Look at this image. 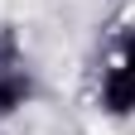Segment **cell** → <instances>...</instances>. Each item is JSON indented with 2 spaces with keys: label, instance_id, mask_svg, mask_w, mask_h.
<instances>
[{
  "label": "cell",
  "instance_id": "obj_3",
  "mask_svg": "<svg viewBox=\"0 0 135 135\" xmlns=\"http://www.w3.org/2000/svg\"><path fill=\"white\" fill-rule=\"evenodd\" d=\"M116 53H121L116 63H130L135 68V29H121V34H116Z\"/></svg>",
  "mask_w": 135,
  "mask_h": 135
},
{
  "label": "cell",
  "instance_id": "obj_4",
  "mask_svg": "<svg viewBox=\"0 0 135 135\" xmlns=\"http://www.w3.org/2000/svg\"><path fill=\"white\" fill-rule=\"evenodd\" d=\"M5 63H20V48H15V34L0 24V68H5Z\"/></svg>",
  "mask_w": 135,
  "mask_h": 135
},
{
  "label": "cell",
  "instance_id": "obj_1",
  "mask_svg": "<svg viewBox=\"0 0 135 135\" xmlns=\"http://www.w3.org/2000/svg\"><path fill=\"white\" fill-rule=\"evenodd\" d=\"M101 106L111 116H130L135 111V68L130 63H116L106 77H101Z\"/></svg>",
  "mask_w": 135,
  "mask_h": 135
},
{
  "label": "cell",
  "instance_id": "obj_2",
  "mask_svg": "<svg viewBox=\"0 0 135 135\" xmlns=\"http://www.w3.org/2000/svg\"><path fill=\"white\" fill-rule=\"evenodd\" d=\"M24 97H29L24 68L20 63H5V68H0V116H10L15 106H24Z\"/></svg>",
  "mask_w": 135,
  "mask_h": 135
}]
</instances>
